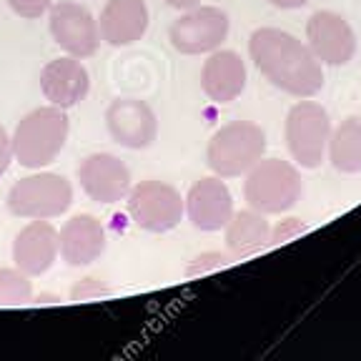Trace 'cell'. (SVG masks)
Instances as JSON below:
<instances>
[{
	"instance_id": "6da1fadb",
	"label": "cell",
	"mask_w": 361,
	"mask_h": 361,
	"mask_svg": "<svg viewBox=\"0 0 361 361\" xmlns=\"http://www.w3.org/2000/svg\"><path fill=\"white\" fill-rule=\"evenodd\" d=\"M248 56L259 73L293 98H311L324 88V68L311 48L281 28H256Z\"/></svg>"
},
{
	"instance_id": "7a4b0ae2",
	"label": "cell",
	"mask_w": 361,
	"mask_h": 361,
	"mask_svg": "<svg viewBox=\"0 0 361 361\" xmlns=\"http://www.w3.org/2000/svg\"><path fill=\"white\" fill-rule=\"evenodd\" d=\"M68 133H71V121H68L66 108H35V111L25 113L13 130V158L23 169H45L61 156V151L66 148Z\"/></svg>"
},
{
	"instance_id": "3957f363",
	"label": "cell",
	"mask_w": 361,
	"mask_h": 361,
	"mask_svg": "<svg viewBox=\"0 0 361 361\" xmlns=\"http://www.w3.org/2000/svg\"><path fill=\"white\" fill-rule=\"evenodd\" d=\"M304 180L299 169L281 158H261L246 171L243 198L248 209L264 216H281L299 203Z\"/></svg>"
},
{
	"instance_id": "277c9868",
	"label": "cell",
	"mask_w": 361,
	"mask_h": 361,
	"mask_svg": "<svg viewBox=\"0 0 361 361\" xmlns=\"http://www.w3.org/2000/svg\"><path fill=\"white\" fill-rule=\"evenodd\" d=\"M266 153V130L254 121H231L211 135L206 164L221 178L246 176V171Z\"/></svg>"
},
{
	"instance_id": "5b68a950",
	"label": "cell",
	"mask_w": 361,
	"mask_h": 361,
	"mask_svg": "<svg viewBox=\"0 0 361 361\" xmlns=\"http://www.w3.org/2000/svg\"><path fill=\"white\" fill-rule=\"evenodd\" d=\"M73 203V183L61 173L38 171L16 180L8 191L6 206L16 219H58Z\"/></svg>"
},
{
	"instance_id": "8992f818",
	"label": "cell",
	"mask_w": 361,
	"mask_h": 361,
	"mask_svg": "<svg viewBox=\"0 0 361 361\" xmlns=\"http://www.w3.org/2000/svg\"><path fill=\"white\" fill-rule=\"evenodd\" d=\"M331 128V116L322 103L299 101L291 106L283 123V138L291 158L301 169L314 171L324 164Z\"/></svg>"
},
{
	"instance_id": "52a82bcc",
	"label": "cell",
	"mask_w": 361,
	"mask_h": 361,
	"mask_svg": "<svg viewBox=\"0 0 361 361\" xmlns=\"http://www.w3.org/2000/svg\"><path fill=\"white\" fill-rule=\"evenodd\" d=\"M126 209L141 231L148 233H169L180 224L186 206H183V196L176 186L166 183V180L148 178L130 186L128 196H126Z\"/></svg>"
},
{
	"instance_id": "ba28073f",
	"label": "cell",
	"mask_w": 361,
	"mask_h": 361,
	"mask_svg": "<svg viewBox=\"0 0 361 361\" xmlns=\"http://www.w3.org/2000/svg\"><path fill=\"white\" fill-rule=\"evenodd\" d=\"M231 30V20L216 6H196L183 11L169 28V40L173 51L183 56H201L221 48Z\"/></svg>"
},
{
	"instance_id": "9c48e42d",
	"label": "cell",
	"mask_w": 361,
	"mask_h": 361,
	"mask_svg": "<svg viewBox=\"0 0 361 361\" xmlns=\"http://www.w3.org/2000/svg\"><path fill=\"white\" fill-rule=\"evenodd\" d=\"M48 28H51L53 40L61 45V51H66V56L80 58V61L96 56L98 45H101L98 20L88 8L73 3V0L53 3L48 11Z\"/></svg>"
},
{
	"instance_id": "30bf717a",
	"label": "cell",
	"mask_w": 361,
	"mask_h": 361,
	"mask_svg": "<svg viewBox=\"0 0 361 361\" xmlns=\"http://www.w3.org/2000/svg\"><path fill=\"white\" fill-rule=\"evenodd\" d=\"M306 45L322 66H346L356 56V33L336 11H316L306 20Z\"/></svg>"
},
{
	"instance_id": "8fae6325",
	"label": "cell",
	"mask_w": 361,
	"mask_h": 361,
	"mask_svg": "<svg viewBox=\"0 0 361 361\" xmlns=\"http://www.w3.org/2000/svg\"><path fill=\"white\" fill-rule=\"evenodd\" d=\"M106 128L118 146L146 151L158 138L156 111L141 98H116L106 108Z\"/></svg>"
},
{
	"instance_id": "7c38bea8",
	"label": "cell",
	"mask_w": 361,
	"mask_h": 361,
	"mask_svg": "<svg viewBox=\"0 0 361 361\" xmlns=\"http://www.w3.org/2000/svg\"><path fill=\"white\" fill-rule=\"evenodd\" d=\"M83 193L96 203H121L130 191L128 166L113 153H88L75 169Z\"/></svg>"
},
{
	"instance_id": "4fadbf2b",
	"label": "cell",
	"mask_w": 361,
	"mask_h": 361,
	"mask_svg": "<svg viewBox=\"0 0 361 361\" xmlns=\"http://www.w3.org/2000/svg\"><path fill=\"white\" fill-rule=\"evenodd\" d=\"M183 206H186V216L191 226L203 233L224 231L233 216V196L226 186V180H221V176L198 178L188 188Z\"/></svg>"
},
{
	"instance_id": "5bb4252c",
	"label": "cell",
	"mask_w": 361,
	"mask_h": 361,
	"mask_svg": "<svg viewBox=\"0 0 361 361\" xmlns=\"http://www.w3.org/2000/svg\"><path fill=\"white\" fill-rule=\"evenodd\" d=\"M90 90V73L88 68L80 63V58L63 56L53 58L40 71V93L51 106L73 108L85 101Z\"/></svg>"
},
{
	"instance_id": "9a60e30c",
	"label": "cell",
	"mask_w": 361,
	"mask_h": 361,
	"mask_svg": "<svg viewBox=\"0 0 361 361\" xmlns=\"http://www.w3.org/2000/svg\"><path fill=\"white\" fill-rule=\"evenodd\" d=\"M61 246H58V231L51 221L33 219L28 226H23L13 241V264L25 271L30 279L43 276L56 264Z\"/></svg>"
},
{
	"instance_id": "2e32d148",
	"label": "cell",
	"mask_w": 361,
	"mask_h": 361,
	"mask_svg": "<svg viewBox=\"0 0 361 361\" xmlns=\"http://www.w3.org/2000/svg\"><path fill=\"white\" fill-rule=\"evenodd\" d=\"M106 228L103 224L90 214H75L63 224L58 231V246H61V256L68 266L80 269V266H90L98 261L106 251Z\"/></svg>"
},
{
	"instance_id": "e0dca14e",
	"label": "cell",
	"mask_w": 361,
	"mask_h": 361,
	"mask_svg": "<svg viewBox=\"0 0 361 361\" xmlns=\"http://www.w3.org/2000/svg\"><path fill=\"white\" fill-rule=\"evenodd\" d=\"M151 25L146 0H108L98 18L101 40L113 48H126L141 40Z\"/></svg>"
},
{
	"instance_id": "ac0fdd59",
	"label": "cell",
	"mask_w": 361,
	"mask_h": 361,
	"mask_svg": "<svg viewBox=\"0 0 361 361\" xmlns=\"http://www.w3.org/2000/svg\"><path fill=\"white\" fill-rule=\"evenodd\" d=\"M246 63L236 51H214L201 68V88L209 101L233 103L246 90Z\"/></svg>"
},
{
	"instance_id": "d6986e66",
	"label": "cell",
	"mask_w": 361,
	"mask_h": 361,
	"mask_svg": "<svg viewBox=\"0 0 361 361\" xmlns=\"http://www.w3.org/2000/svg\"><path fill=\"white\" fill-rule=\"evenodd\" d=\"M226 251L231 259H248L259 254L271 243V226L264 214L248 209V211H233L231 221L226 224Z\"/></svg>"
},
{
	"instance_id": "ffe728a7",
	"label": "cell",
	"mask_w": 361,
	"mask_h": 361,
	"mask_svg": "<svg viewBox=\"0 0 361 361\" xmlns=\"http://www.w3.org/2000/svg\"><path fill=\"white\" fill-rule=\"evenodd\" d=\"M326 156L338 173H361V116H349L331 128Z\"/></svg>"
},
{
	"instance_id": "44dd1931",
	"label": "cell",
	"mask_w": 361,
	"mask_h": 361,
	"mask_svg": "<svg viewBox=\"0 0 361 361\" xmlns=\"http://www.w3.org/2000/svg\"><path fill=\"white\" fill-rule=\"evenodd\" d=\"M33 301V281L18 266H0V306H23Z\"/></svg>"
},
{
	"instance_id": "7402d4cb",
	"label": "cell",
	"mask_w": 361,
	"mask_h": 361,
	"mask_svg": "<svg viewBox=\"0 0 361 361\" xmlns=\"http://www.w3.org/2000/svg\"><path fill=\"white\" fill-rule=\"evenodd\" d=\"M228 261H231V254H228V251H226V254H221V251H203V254L193 256V259L188 261L186 276L209 274V271H216V269H221V266H226Z\"/></svg>"
},
{
	"instance_id": "603a6c76",
	"label": "cell",
	"mask_w": 361,
	"mask_h": 361,
	"mask_svg": "<svg viewBox=\"0 0 361 361\" xmlns=\"http://www.w3.org/2000/svg\"><path fill=\"white\" fill-rule=\"evenodd\" d=\"M111 288L101 281V279H80V281L73 283L71 288V301H93L101 299V296H108Z\"/></svg>"
},
{
	"instance_id": "cb8c5ba5",
	"label": "cell",
	"mask_w": 361,
	"mask_h": 361,
	"mask_svg": "<svg viewBox=\"0 0 361 361\" xmlns=\"http://www.w3.org/2000/svg\"><path fill=\"white\" fill-rule=\"evenodd\" d=\"M8 6L16 16L25 18V20H38L40 16L51 11L53 0H8Z\"/></svg>"
},
{
	"instance_id": "d4e9b609",
	"label": "cell",
	"mask_w": 361,
	"mask_h": 361,
	"mask_svg": "<svg viewBox=\"0 0 361 361\" xmlns=\"http://www.w3.org/2000/svg\"><path fill=\"white\" fill-rule=\"evenodd\" d=\"M304 231H306V224L301 219H283L271 228V243H274V246L288 243L291 238L301 236Z\"/></svg>"
},
{
	"instance_id": "484cf974",
	"label": "cell",
	"mask_w": 361,
	"mask_h": 361,
	"mask_svg": "<svg viewBox=\"0 0 361 361\" xmlns=\"http://www.w3.org/2000/svg\"><path fill=\"white\" fill-rule=\"evenodd\" d=\"M13 161V141H11V133H8L3 126H0V176L6 173L8 166Z\"/></svg>"
},
{
	"instance_id": "4316f807",
	"label": "cell",
	"mask_w": 361,
	"mask_h": 361,
	"mask_svg": "<svg viewBox=\"0 0 361 361\" xmlns=\"http://www.w3.org/2000/svg\"><path fill=\"white\" fill-rule=\"evenodd\" d=\"M274 8H281V11H296V8H304L309 0H269Z\"/></svg>"
},
{
	"instance_id": "83f0119b",
	"label": "cell",
	"mask_w": 361,
	"mask_h": 361,
	"mask_svg": "<svg viewBox=\"0 0 361 361\" xmlns=\"http://www.w3.org/2000/svg\"><path fill=\"white\" fill-rule=\"evenodd\" d=\"M166 6L169 8H176V11H191V8H196V6H201V0H164Z\"/></svg>"
},
{
	"instance_id": "f1b7e54d",
	"label": "cell",
	"mask_w": 361,
	"mask_h": 361,
	"mask_svg": "<svg viewBox=\"0 0 361 361\" xmlns=\"http://www.w3.org/2000/svg\"><path fill=\"white\" fill-rule=\"evenodd\" d=\"M61 301V296H56V293H38V296H33V304H58Z\"/></svg>"
}]
</instances>
